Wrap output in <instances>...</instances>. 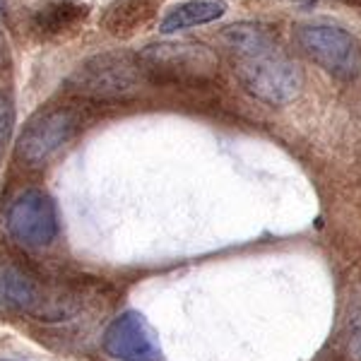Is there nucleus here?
<instances>
[{"mask_svg":"<svg viewBox=\"0 0 361 361\" xmlns=\"http://www.w3.org/2000/svg\"><path fill=\"white\" fill-rule=\"evenodd\" d=\"M145 78L161 82L200 85L219 73V58L209 46L197 42H161L149 44L137 54Z\"/></svg>","mask_w":361,"mask_h":361,"instance_id":"nucleus-2","label":"nucleus"},{"mask_svg":"<svg viewBox=\"0 0 361 361\" xmlns=\"http://www.w3.org/2000/svg\"><path fill=\"white\" fill-rule=\"evenodd\" d=\"M8 231L20 246L44 248L58 234L56 205L42 190H25L10 202Z\"/></svg>","mask_w":361,"mask_h":361,"instance_id":"nucleus-7","label":"nucleus"},{"mask_svg":"<svg viewBox=\"0 0 361 361\" xmlns=\"http://www.w3.org/2000/svg\"><path fill=\"white\" fill-rule=\"evenodd\" d=\"M224 13H226L224 0H188V3H180L173 10H169L164 20L159 22V32L173 34L178 29L207 25V22L219 20Z\"/></svg>","mask_w":361,"mask_h":361,"instance_id":"nucleus-9","label":"nucleus"},{"mask_svg":"<svg viewBox=\"0 0 361 361\" xmlns=\"http://www.w3.org/2000/svg\"><path fill=\"white\" fill-rule=\"evenodd\" d=\"M8 15V3L5 0H0V17H5Z\"/></svg>","mask_w":361,"mask_h":361,"instance_id":"nucleus-13","label":"nucleus"},{"mask_svg":"<svg viewBox=\"0 0 361 361\" xmlns=\"http://www.w3.org/2000/svg\"><path fill=\"white\" fill-rule=\"evenodd\" d=\"M13 123H15V106L8 94L0 92V154H3L5 145H8V140H10Z\"/></svg>","mask_w":361,"mask_h":361,"instance_id":"nucleus-11","label":"nucleus"},{"mask_svg":"<svg viewBox=\"0 0 361 361\" xmlns=\"http://www.w3.org/2000/svg\"><path fill=\"white\" fill-rule=\"evenodd\" d=\"M104 349L118 361H161L159 337L142 313L126 311L104 333Z\"/></svg>","mask_w":361,"mask_h":361,"instance_id":"nucleus-8","label":"nucleus"},{"mask_svg":"<svg viewBox=\"0 0 361 361\" xmlns=\"http://www.w3.org/2000/svg\"><path fill=\"white\" fill-rule=\"evenodd\" d=\"M296 44L316 66L340 80H357L361 75L359 42L347 29L330 22H304L294 32Z\"/></svg>","mask_w":361,"mask_h":361,"instance_id":"nucleus-5","label":"nucleus"},{"mask_svg":"<svg viewBox=\"0 0 361 361\" xmlns=\"http://www.w3.org/2000/svg\"><path fill=\"white\" fill-rule=\"evenodd\" d=\"M352 354L357 359H361V301L354 304V311H352Z\"/></svg>","mask_w":361,"mask_h":361,"instance_id":"nucleus-12","label":"nucleus"},{"mask_svg":"<svg viewBox=\"0 0 361 361\" xmlns=\"http://www.w3.org/2000/svg\"><path fill=\"white\" fill-rule=\"evenodd\" d=\"M87 13H90V8L78 0H51L34 17V29L46 37H54V34H63L66 29L80 25Z\"/></svg>","mask_w":361,"mask_h":361,"instance_id":"nucleus-10","label":"nucleus"},{"mask_svg":"<svg viewBox=\"0 0 361 361\" xmlns=\"http://www.w3.org/2000/svg\"><path fill=\"white\" fill-rule=\"evenodd\" d=\"M78 116L66 106L42 109L29 118L17 140V157L29 166H42L73 137Z\"/></svg>","mask_w":361,"mask_h":361,"instance_id":"nucleus-6","label":"nucleus"},{"mask_svg":"<svg viewBox=\"0 0 361 361\" xmlns=\"http://www.w3.org/2000/svg\"><path fill=\"white\" fill-rule=\"evenodd\" d=\"M145 80L137 56L126 51L92 56L68 80V90L87 99H123L135 94Z\"/></svg>","mask_w":361,"mask_h":361,"instance_id":"nucleus-4","label":"nucleus"},{"mask_svg":"<svg viewBox=\"0 0 361 361\" xmlns=\"http://www.w3.org/2000/svg\"><path fill=\"white\" fill-rule=\"evenodd\" d=\"M0 306L39 320H66L75 313V304L68 296L46 287L32 270L13 258H0Z\"/></svg>","mask_w":361,"mask_h":361,"instance_id":"nucleus-3","label":"nucleus"},{"mask_svg":"<svg viewBox=\"0 0 361 361\" xmlns=\"http://www.w3.org/2000/svg\"><path fill=\"white\" fill-rule=\"evenodd\" d=\"M236 78L255 99L282 106L299 97L304 87L301 68L279 46L275 34L255 22H238L222 32Z\"/></svg>","mask_w":361,"mask_h":361,"instance_id":"nucleus-1","label":"nucleus"},{"mask_svg":"<svg viewBox=\"0 0 361 361\" xmlns=\"http://www.w3.org/2000/svg\"><path fill=\"white\" fill-rule=\"evenodd\" d=\"M0 361H15V359H0Z\"/></svg>","mask_w":361,"mask_h":361,"instance_id":"nucleus-14","label":"nucleus"}]
</instances>
